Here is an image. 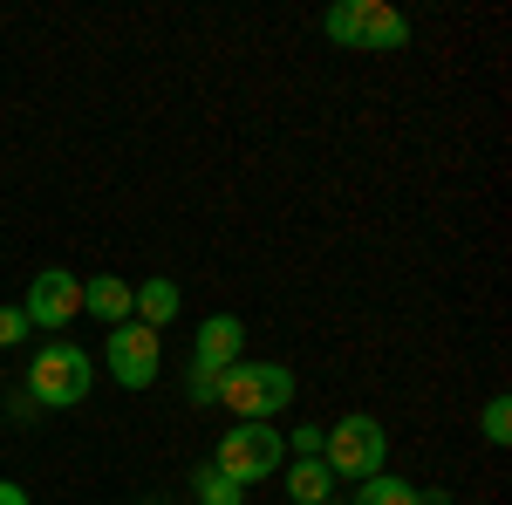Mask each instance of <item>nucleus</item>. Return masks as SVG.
<instances>
[{
    "instance_id": "f257e3e1",
    "label": "nucleus",
    "mask_w": 512,
    "mask_h": 505,
    "mask_svg": "<svg viewBox=\"0 0 512 505\" xmlns=\"http://www.w3.org/2000/svg\"><path fill=\"white\" fill-rule=\"evenodd\" d=\"M294 369L287 362H233L226 376H219V403L233 410L239 424H274L280 410L294 403Z\"/></svg>"
},
{
    "instance_id": "6e6552de",
    "label": "nucleus",
    "mask_w": 512,
    "mask_h": 505,
    "mask_svg": "<svg viewBox=\"0 0 512 505\" xmlns=\"http://www.w3.org/2000/svg\"><path fill=\"white\" fill-rule=\"evenodd\" d=\"M355 48H362V55H396V48H410V21H403L396 7H383V0H362Z\"/></svg>"
},
{
    "instance_id": "f8f14e48",
    "label": "nucleus",
    "mask_w": 512,
    "mask_h": 505,
    "mask_svg": "<svg viewBox=\"0 0 512 505\" xmlns=\"http://www.w3.org/2000/svg\"><path fill=\"white\" fill-rule=\"evenodd\" d=\"M355 505H417V485H410V478H390V471H376V478H362Z\"/></svg>"
},
{
    "instance_id": "20e7f679",
    "label": "nucleus",
    "mask_w": 512,
    "mask_h": 505,
    "mask_svg": "<svg viewBox=\"0 0 512 505\" xmlns=\"http://www.w3.org/2000/svg\"><path fill=\"white\" fill-rule=\"evenodd\" d=\"M383 458H390V437H383L376 417H362V410H349L342 424H328V437H321V465L335 471V485H342V478H355V485L376 478Z\"/></svg>"
},
{
    "instance_id": "39448f33",
    "label": "nucleus",
    "mask_w": 512,
    "mask_h": 505,
    "mask_svg": "<svg viewBox=\"0 0 512 505\" xmlns=\"http://www.w3.org/2000/svg\"><path fill=\"white\" fill-rule=\"evenodd\" d=\"M103 362H110V376L123 389H151L158 369H164V335L144 328V321H123V328H110V342H103Z\"/></svg>"
},
{
    "instance_id": "4468645a",
    "label": "nucleus",
    "mask_w": 512,
    "mask_h": 505,
    "mask_svg": "<svg viewBox=\"0 0 512 505\" xmlns=\"http://www.w3.org/2000/svg\"><path fill=\"white\" fill-rule=\"evenodd\" d=\"M478 430H485L492 451H506V444H512V403H506V396H492V403L478 410Z\"/></svg>"
},
{
    "instance_id": "0eeeda50",
    "label": "nucleus",
    "mask_w": 512,
    "mask_h": 505,
    "mask_svg": "<svg viewBox=\"0 0 512 505\" xmlns=\"http://www.w3.org/2000/svg\"><path fill=\"white\" fill-rule=\"evenodd\" d=\"M233 362H246V321H239V314H205V321H198L192 369L198 376H226Z\"/></svg>"
},
{
    "instance_id": "9b49d317",
    "label": "nucleus",
    "mask_w": 512,
    "mask_h": 505,
    "mask_svg": "<svg viewBox=\"0 0 512 505\" xmlns=\"http://www.w3.org/2000/svg\"><path fill=\"white\" fill-rule=\"evenodd\" d=\"M287 499L294 505H328L335 499V471L321 465V458H287Z\"/></svg>"
},
{
    "instance_id": "1a4fd4ad",
    "label": "nucleus",
    "mask_w": 512,
    "mask_h": 505,
    "mask_svg": "<svg viewBox=\"0 0 512 505\" xmlns=\"http://www.w3.org/2000/svg\"><path fill=\"white\" fill-rule=\"evenodd\" d=\"M185 314V294H178V280H164V273H151L144 287H130V321H144V328H171Z\"/></svg>"
},
{
    "instance_id": "dca6fc26",
    "label": "nucleus",
    "mask_w": 512,
    "mask_h": 505,
    "mask_svg": "<svg viewBox=\"0 0 512 505\" xmlns=\"http://www.w3.org/2000/svg\"><path fill=\"white\" fill-rule=\"evenodd\" d=\"M185 403H192V410H212V403H219V376H198V369H185Z\"/></svg>"
},
{
    "instance_id": "2eb2a0df",
    "label": "nucleus",
    "mask_w": 512,
    "mask_h": 505,
    "mask_svg": "<svg viewBox=\"0 0 512 505\" xmlns=\"http://www.w3.org/2000/svg\"><path fill=\"white\" fill-rule=\"evenodd\" d=\"M355 21H362V0H335V7L321 14L328 41H342V48H355Z\"/></svg>"
},
{
    "instance_id": "6ab92c4d",
    "label": "nucleus",
    "mask_w": 512,
    "mask_h": 505,
    "mask_svg": "<svg viewBox=\"0 0 512 505\" xmlns=\"http://www.w3.org/2000/svg\"><path fill=\"white\" fill-rule=\"evenodd\" d=\"M328 505H335V499H328Z\"/></svg>"
},
{
    "instance_id": "f03ea898",
    "label": "nucleus",
    "mask_w": 512,
    "mask_h": 505,
    "mask_svg": "<svg viewBox=\"0 0 512 505\" xmlns=\"http://www.w3.org/2000/svg\"><path fill=\"white\" fill-rule=\"evenodd\" d=\"M287 465V437L274 424H233L219 437V451H212V471H226L239 492H253L260 478H274Z\"/></svg>"
},
{
    "instance_id": "9d476101",
    "label": "nucleus",
    "mask_w": 512,
    "mask_h": 505,
    "mask_svg": "<svg viewBox=\"0 0 512 505\" xmlns=\"http://www.w3.org/2000/svg\"><path fill=\"white\" fill-rule=\"evenodd\" d=\"M82 314H96L103 328H123L130 321V280H117V273L82 280Z\"/></svg>"
},
{
    "instance_id": "ddd939ff",
    "label": "nucleus",
    "mask_w": 512,
    "mask_h": 505,
    "mask_svg": "<svg viewBox=\"0 0 512 505\" xmlns=\"http://www.w3.org/2000/svg\"><path fill=\"white\" fill-rule=\"evenodd\" d=\"M192 492H198V505H246V492H239V485L226 478V471H212V465H198Z\"/></svg>"
},
{
    "instance_id": "7ed1b4c3",
    "label": "nucleus",
    "mask_w": 512,
    "mask_h": 505,
    "mask_svg": "<svg viewBox=\"0 0 512 505\" xmlns=\"http://www.w3.org/2000/svg\"><path fill=\"white\" fill-rule=\"evenodd\" d=\"M28 396H35L41 410H76V403H89V349H76V342H48V349H35V362H28Z\"/></svg>"
},
{
    "instance_id": "a211bd4d",
    "label": "nucleus",
    "mask_w": 512,
    "mask_h": 505,
    "mask_svg": "<svg viewBox=\"0 0 512 505\" xmlns=\"http://www.w3.org/2000/svg\"><path fill=\"white\" fill-rule=\"evenodd\" d=\"M0 505H28V492H21L14 478H0Z\"/></svg>"
},
{
    "instance_id": "423d86ee",
    "label": "nucleus",
    "mask_w": 512,
    "mask_h": 505,
    "mask_svg": "<svg viewBox=\"0 0 512 505\" xmlns=\"http://www.w3.org/2000/svg\"><path fill=\"white\" fill-rule=\"evenodd\" d=\"M21 314H28V328H69L82 314V280L69 267H41L21 294Z\"/></svg>"
},
{
    "instance_id": "f3484780",
    "label": "nucleus",
    "mask_w": 512,
    "mask_h": 505,
    "mask_svg": "<svg viewBox=\"0 0 512 505\" xmlns=\"http://www.w3.org/2000/svg\"><path fill=\"white\" fill-rule=\"evenodd\" d=\"M21 335H28V314H21V301H14V308H0V349H14Z\"/></svg>"
}]
</instances>
